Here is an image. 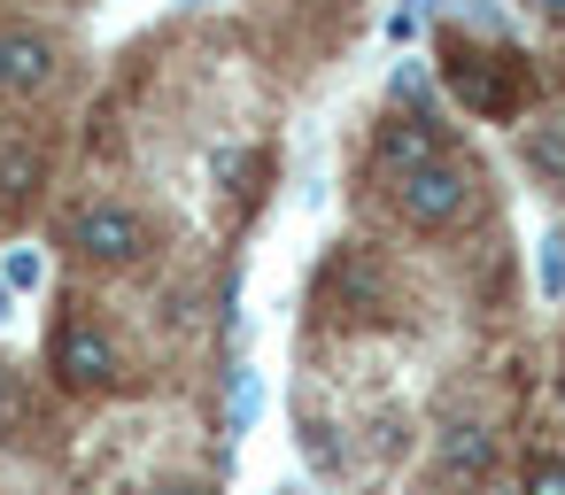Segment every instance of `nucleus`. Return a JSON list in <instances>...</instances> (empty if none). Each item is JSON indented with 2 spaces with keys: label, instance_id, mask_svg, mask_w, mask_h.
Segmentation results:
<instances>
[{
  "label": "nucleus",
  "instance_id": "nucleus-5",
  "mask_svg": "<svg viewBox=\"0 0 565 495\" xmlns=\"http://www.w3.org/2000/svg\"><path fill=\"white\" fill-rule=\"evenodd\" d=\"M55 86V40L24 32V24H0V101H32Z\"/></svg>",
  "mask_w": 565,
  "mask_h": 495
},
{
  "label": "nucleus",
  "instance_id": "nucleus-6",
  "mask_svg": "<svg viewBox=\"0 0 565 495\" xmlns=\"http://www.w3.org/2000/svg\"><path fill=\"white\" fill-rule=\"evenodd\" d=\"M434 155H441V132H434V125H418V117H395V125L380 132V171H387V186H395L403 171L434 163Z\"/></svg>",
  "mask_w": 565,
  "mask_h": 495
},
{
  "label": "nucleus",
  "instance_id": "nucleus-3",
  "mask_svg": "<svg viewBox=\"0 0 565 495\" xmlns=\"http://www.w3.org/2000/svg\"><path fill=\"white\" fill-rule=\"evenodd\" d=\"M47 364H55V379L78 387V395H94V387L117 379V348H109V333H102L94 318H63V325L47 333Z\"/></svg>",
  "mask_w": 565,
  "mask_h": 495
},
{
  "label": "nucleus",
  "instance_id": "nucleus-12",
  "mask_svg": "<svg viewBox=\"0 0 565 495\" xmlns=\"http://www.w3.org/2000/svg\"><path fill=\"white\" fill-rule=\"evenodd\" d=\"M163 495H202V487H163Z\"/></svg>",
  "mask_w": 565,
  "mask_h": 495
},
{
  "label": "nucleus",
  "instance_id": "nucleus-8",
  "mask_svg": "<svg viewBox=\"0 0 565 495\" xmlns=\"http://www.w3.org/2000/svg\"><path fill=\"white\" fill-rule=\"evenodd\" d=\"M480 464H488V433H480L472 418L449 426V433H441V472H449V480H472Z\"/></svg>",
  "mask_w": 565,
  "mask_h": 495
},
{
  "label": "nucleus",
  "instance_id": "nucleus-9",
  "mask_svg": "<svg viewBox=\"0 0 565 495\" xmlns=\"http://www.w3.org/2000/svg\"><path fill=\"white\" fill-rule=\"evenodd\" d=\"M0 287H40V256L32 248H9V256H0Z\"/></svg>",
  "mask_w": 565,
  "mask_h": 495
},
{
  "label": "nucleus",
  "instance_id": "nucleus-10",
  "mask_svg": "<svg viewBox=\"0 0 565 495\" xmlns=\"http://www.w3.org/2000/svg\"><path fill=\"white\" fill-rule=\"evenodd\" d=\"M526 495H565V464L557 456H534L526 464Z\"/></svg>",
  "mask_w": 565,
  "mask_h": 495
},
{
  "label": "nucleus",
  "instance_id": "nucleus-7",
  "mask_svg": "<svg viewBox=\"0 0 565 495\" xmlns=\"http://www.w3.org/2000/svg\"><path fill=\"white\" fill-rule=\"evenodd\" d=\"M40 179H47V155H40V140H24V132H0V202H32L40 194Z\"/></svg>",
  "mask_w": 565,
  "mask_h": 495
},
{
  "label": "nucleus",
  "instance_id": "nucleus-11",
  "mask_svg": "<svg viewBox=\"0 0 565 495\" xmlns=\"http://www.w3.org/2000/svg\"><path fill=\"white\" fill-rule=\"evenodd\" d=\"M542 294H565V256H557V248L542 256Z\"/></svg>",
  "mask_w": 565,
  "mask_h": 495
},
{
  "label": "nucleus",
  "instance_id": "nucleus-13",
  "mask_svg": "<svg viewBox=\"0 0 565 495\" xmlns=\"http://www.w3.org/2000/svg\"><path fill=\"white\" fill-rule=\"evenodd\" d=\"M0 318H9V287H0Z\"/></svg>",
  "mask_w": 565,
  "mask_h": 495
},
{
  "label": "nucleus",
  "instance_id": "nucleus-1",
  "mask_svg": "<svg viewBox=\"0 0 565 495\" xmlns=\"http://www.w3.org/2000/svg\"><path fill=\"white\" fill-rule=\"evenodd\" d=\"M441 71H449V86L465 94V109H480V117H519V109H526V71H519V55H480V47H465V40H441Z\"/></svg>",
  "mask_w": 565,
  "mask_h": 495
},
{
  "label": "nucleus",
  "instance_id": "nucleus-2",
  "mask_svg": "<svg viewBox=\"0 0 565 495\" xmlns=\"http://www.w3.org/2000/svg\"><path fill=\"white\" fill-rule=\"evenodd\" d=\"M395 209H403V225H418V233H449V225L472 217V171L449 163V155H434V163H418V171L395 179Z\"/></svg>",
  "mask_w": 565,
  "mask_h": 495
},
{
  "label": "nucleus",
  "instance_id": "nucleus-4",
  "mask_svg": "<svg viewBox=\"0 0 565 495\" xmlns=\"http://www.w3.org/2000/svg\"><path fill=\"white\" fill-rule=\"evenodd\" d=\"M71 248H78L86 263H132V256L148 248V225H140L132 209H117V202H86V209L71 217Z\"/></svg>",
  "mask_w": 565,
  "mask_h": 495
}]
</instances>
